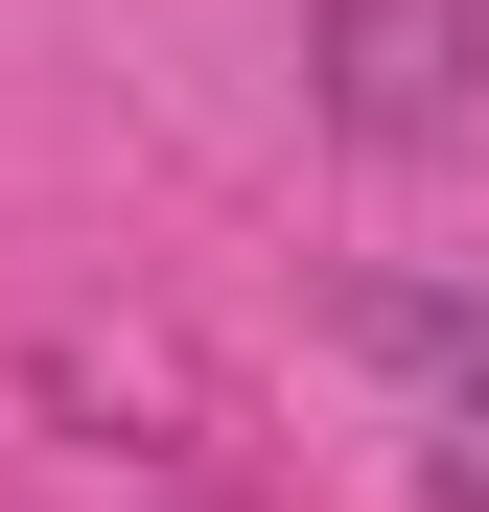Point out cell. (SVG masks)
I'll use <instances>...</instances> for the list:
<instances>
[{"label": "cell", "instance_id": "6da1fadb", "mask_svg": "<svg viewBox=\"0 0 489 512\" xmlns=\"http://www.w3.org/2000/svg\"><path fill=\"white\" fill-rule=\"evenodd\" d=\"M350 373L396 396V443H420V489H443V512H489V303H443V280L350 303Z\"/></svg>", "mask_w": 489, "mask_h": 512}]
</instances>
